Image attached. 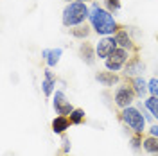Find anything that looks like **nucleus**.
<instances>
[{"mask_svg": "<svg viewBox=\"0 0 158 156\" xmlns=\"http://www.w3.org/2000/svg\"><path fill=\"white\" fill-rule=\"evenodd\" d=\"M88 22H90V25H92V29L95 31L99 36H113L122 27L117 20H115L113 13H110L106 7L99 6L97 2H94L92 7H90Z\"/></svg>", "mask_w": 158, "mask_h": 156, "instance_id": "nucleus-1", "label": "nucleus"}, {"mask_svg": "<svg viewBox=\"0 0 158 156\" xmlns=\"http://www.w3.org/2000/svg\"><path fill=\"white\" fill-rule=\"evenodd\" d=\"M88 18L90 7L86 6V2H69L61 14V22L65 27H76L81 23H86Z\"/></svg>", "mask_w": 158, "mask_h": 156, "instance_id": "nucleus-2", "label": "nucleus"}, {"mask_svg": "<svg viewBox=\"0 0 158 156\" xmlns=\"http://www.w3.org/2000/svg\"><path fill=\"white\" fill-rule=\"evenodd\" d=\"M118 118L126 127H129L133 133H140L144 135L148 131V120L144 118V115L140 113V109L137 106H128L124 109H118Z\"/></svg>", "mask_w": 158, "mask_h": 156, "instance_id": "nucleus-3", "label": "nucleus"}, {"mask_svg": "<svg viewBox=\"0 0 158 156\" xmlns=\"http://www.w3.org/2000/svg\"><path fill=\"white\" fill-rule=\"evenodd\" d=\"M135 99H137V93H135V90L131 88L129 83L118 84V86L115 88V92H113V104H115L118 109H124V108H128V106H133Z\"/></svg>", "mask_w": 158, "mask_h": 156, "instance_id": "nucleus-4", "label": "nucleus"}, {"mask_svg": "<svg viewBox=\"0 0 158 156\" xmlns=\"http://www.w3.org/2000/svg\"><path fill=\"white\" fill-rule=\"evenodd\" d=\"M129 54H131L129 50L117 47V49L113 50L108 58L104 59V67H106V70H111V72H120V70L126 67V63H128V59H129Z\"/></svg>", "mask_w": 158, "mask_h": 156, "instance_id": "nucleus-5", "label": "nucleus"}, {"mask_svg": "<svg viewBox=\"0 0 158 156\" xmlns=\"http://www.w3.org/2000/svg\"><path fill=\"white\" fill-rule=\"evenodd\" d=\"M144 70H146V65H144L142 58L138 56V52H133V56H129L126 67L122 68V76L126 79L137 77V76H142L144 74Z\"/></svg>", "mask_w": 158, "mask_h": 156, "instance_id": "nucleus-6", "label": "nucleus"}, {"mask_svg": "<svg viewBox=\"0 0 158 156\" xmlns=\"http://www.w3.org/2000/svg\"><path fill=\"white\" fill-rule=\"evenodd\" d=\"M52 108H54V111L58 115H67V117L76 109V108L72 106V102L67 99L63 90H56L54 92V95H52Z\"/></svg>", "mask_w": 158, "mask_h": 156, "instance_id": "nucleus-7", "label": "nucleus"}, {"mask_svg": "<svg viewBox=\"0 0 158 156\" xmlns=\"http://www.w3.org/2000/svg\"><path fill=\"white\" fill-rule=\"evenodd\" d=\"M113 38H115V41H117V45L120 47V49H126V50H129V52H138V50H140V47L135 45L133 38L129 36L128 27H124V25L113 34Z\"/></svg>", "mask_w": 158, "mask_h": 156, "instance_id": "nucleus-8", "label": "nucleus"}, {"mask_svg": "<svg viewBox=\"0 0 158 156\" xmlns=\"http://www.w3.org/2000/svg\"><path fill=\"white\" fill-rule=\"evenodd\" d=\"M117 41L113 36H101V39L97 41V45H95V52H97V58L99 59H106L113 52V50L117 49Z\"/></svg>", "mask_w": 158, "mask_h": 156, "instance_id": "nucleus-9", "label": "nucleus"}, {"mask_svg": "<svg viewBox=\"0 0 158 156\" xmlns=\"http://www.w3.org/2000/svg\"><path fill=\"white\" fill-rule=\"evenodd\" d=\"M95 81L106 88H113L120 83V76L117 72H111V70H99L95 74Z\"/></svg>", "mask_w": 158, "mask_h": 156, "instance_id": "nucleus-10", "label": "nucleus"}, {"mask_svg": "<svg viewBox=\"0 0 158 156\" xmlns=\"http://www.w3.org/2000/svg\"><path fill=\"white\" fill-rule=\"evenodd\" d=\"M56 76L52 74V70L50 67L43 70V81H41V92H43V95L45 97H50V95H54V92H56Z\"/></svg>", "mask_w": 158, "mask_h": 156, "instance_id": "nucleus-11", "label": "nucleus"}, {"mask_svg": "<svg viewBox=\"0 0 158 156\" xmlns=\"http://www.w3.org/2000/svg\"><path fill=\"white\" fill-rule=\"evenodd\" d=\"M79 58H81V61H83L85 65L92 67V65L95 63V59H97V52H95V47H94L90 41H85V43H81V45H79Z\"/></svg>", "mask_w": 158, "mask_h": 156, "instance_id": "nucleus-12", "label": "nucleus"}, {"mask_svg": "<svg viewBox=\"0 0 158 156\" xmlns=\"http://www.w3.org/2000/svg\"><path fill=\"white\" fill-rule=\"evenodd\" d=\"M129 84H131V88L135 90V93H137L138 99H146L149 93V86H148V81L142 77V76H137V77H129L126 79Z\"/></svg>", "mask_w": 158, "mask_h": 156, "instance_id": "nucleus-13", "label": "nucleus"}, {"mask_svg": "<svg viewBox=\"0 0 158 156\" xmlns=\"http://www.w3.org/2000/svg\"><path fill=\"white\" fill-rule=\"evenodd\" d=\"M72 126V122H70V118L67 115H58V117L54 118L52 122H50V129H52V133L54 135H65L67 131H69V127Z\"/></svg>", "mask_w": 158, "mask_h": 156, "instance_id": "nucleus-14", "label": "nucleus"}, {"mask_svg": "<svg viewBox=\"0 0 158 156\" xmlns=\"http://www.w3.org/2000/svg\"><path fill=\"white\" fill-rule=\"evenodd\" d=\"M61 54H63V49H59V47H54V49H43V50H41V58H43V61L47 63V67H50V68H54V67L59 63Z\"/></svg>", "mask_w": 158, "mask_h": 156, "instance_id": "nucleus-15", "label": "nucleus"}, {"mask_svg": "<svg viewBox=\"0 0 158 156\" xmlns=\"http://www.w3.org/2000/svg\"><path fill=\"white\" fill-rule=\"evenodd\" d=\"M92 31H94L92 25H88V23H81V25H76V27H70L69 32H70V36L76 38V39H86Z\"/></svg>", "mask_w": 158, "mask_h": 156, "instance_id": "nucleus-16", "label": "nucleus"}, {"mask_svg": "<svg viewBox=\"0 0 158 156\" xmlns=\"http://www.w3.org/2000/svg\"><path fill=\"white\" fill-rule=\"evenodd\" d=\"M144 151L148 154H158V137H153V135H146L144 137Z\"/></svg>", "mask_w": 158, "mask_h": 156, "instance_id": "nucleus-17", "label": "nucleus"}, {"mask_svg": "<svg viewBox=\"0 0 158 156\" xmlns=\"http://www.w3.org/2000/svg\"><path fill=\"white\" fill-rule=\"evenodd\" d=\"M69 118H70V122H72V126H79V124H83L86 120V113H85L83 108H76L69 115Z\"/></svg>", "mask_w": 158, "mask_h": 156, "instance_id": "nucleus-18", "label": "nucleus"}, {"mask_svg": "<svg viewBox=\"0 0 158 156\" xmlns=\"http://www.w3.org/2000/svg\"><path fill=\"white\" fill-rule=\"evenodd\" d=\"M144 104H146V108L151 111V115L158 120V97H155V95H149V97L144 99Z\"/></svg>", "mask_w": 158, "mask_h": 156, "instance_id": "nucleus-19", "label": "nucleus"}, {"mask_svg": "<svg viewBox=\"0 0 158 156\" xmlns=\"http://www.w3.org/2000/svg\"><path fill=\"white\" fill-rule=\"evenodd\" d=\"M142 144H144V135H140V133H133V135L129 137V146H131V149H133L135 153H138V151L144 149Z\"/></svg>", "mask_w": 158, "mask_h": 156, "instance_id": "nucleus-20", "label": "nucleus"}, {"mask_svg": "<svg viewBox=\"0 0 158 156\" xmlns=\"http://www.w3.org/2000/svg\"><path fill=\"white\" fill-rule=\"evenodd\" d=\"M137 108L140 109V113L144 115V118L148 120L149 124H153V120H155V117L151 115V111H149L148 108H146V104H144V101H137Z\"/></svg>", "mask_w": 158, "mask_h": 156, "instance_id": "nucleus-21", "label": "nucleus"}, {"mask_svg": "<svg viewBox=\"0 0 158 156\" xmlns=\"http://www.w3.org/2000/svg\"><path fill=\"white\" fill-rule=\"evenodd\" d=\"M104 6H106V9L110 13H118L120 11V0H104Z\"/></svg>", "mask_w": 158, "mask_h": 156, "instance_id": "nucleus-22", "label": "nucleus"}, {"mask_svg": "<svg viewBox=\"0 0 158 156\" xmlns=\"http://www.w3.org/2000/svg\"><path fill=\"white\" fill-rule=\"evenodd\" d=\"M148 86H149V95L158 97V77H151V79H149Z\"/></svg>", "mask_w": 158, "mask_h": 156, "instance_id": "nucleus-23", "label": "nucleus"}, {"mask_svg": "<svg viewBox=\"0 0 158 156\" xmlns=\"http://www.w3.org/2000/svg\"><path fill=\"white\" fill-rule=\"evenodd\" d=\"M61 140H63L61 153H63V154H69V153H70V140H69V137H67V133H65V135H61Z\"/></svg>", "mask_w": 158, "mask_h": 156, "instance_id": "nucleus-24", "label": "nucleus"}, {"mask_svg": "<svg viewBox=\"0 0 158 156\" xmlns=\"http://www.w3.org/2000/svg\"><path fill=\"white\" fill-rule=\"evenodd\" d=\"M148 135H153V137H158V124H151L149 126V129H148Z\"/></svg>", "mask_w": 158, "mask_h": 156, "instance_id": "nucleus-25", "label": "nucleus"}, {"mask_svg": "<svg viewBox=\"0 0 158 156\" xmlns=\"http://www.w3.org/2000/svg\"><path fill=\"white\" fill-rule=\"evenodd\" d=\"M65 2L69 4V2H88V0H65Z\"/></svg>", "mask_w": 158, "mask_h": 156, "instance_id": "nucleus-26", "label": "nucleus"}, {"mask_svg": "<svg viewBox=\"0 0 158 156\" xmlns=\"http://www.w3.org/2000/svg\"><path fill=\"white\" fill-rule=\"evenodd\" d=\"M61 156H70V154H61Z\"/></svg>", "mask_w": 158, "mask_h": 156, "instance_id": "nucleus-27", "label": "nucleus"}, {"mask_svg": "<svg viewBox=\"0 0 158 156\" xmlns=\"http://www.w3.org/2000/svg\"><path fill=\"white\" fill-rule=\"evenodd\" d=\"M151 156H158V154H151Z\"/></svg>", "mask_w": 158, "mask_h": 156, "instance_id": "nucleus-28", "label": "nucleus"}]
</instances>
